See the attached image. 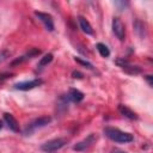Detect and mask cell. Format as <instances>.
Listing matches in <instances>:
<instances>
[{"instance_id":"cell-22","label":"cell","mask_w":153,"mask_h":153,"mask_svg":"<svg viewBox=\"0 0 153 153\" xmlns=\"http://www.w3.org/2000/svg\"><path fill=\"white\" fill-rule=\"evenodd\" d=\"M2 126H4V124H2V121H1V120H0V129H1V128H2Z\"/></svg>"},{"instance_id":"cell-1","label":"cell","mask_w":153,"mask_h":153,"mask_svg":"<svg viewBox=\"0 0 153 153\" xmlns=\"http://www.w3.org/2000/svg\"><path fill=\"white\" fill-rule=\"evenodd\" d=\"M103 131H104L106 137H109L111 141H115V142H118V143H128V142H131L134 140L133 134L122 131L118 128L105 127Z\"/></svg>"},{"instance_id":"cell-5","label":"cell","mask_w":153,"mask_h":153,"mask_svg":"<svg viewBox=\"0 0 153 153\" xmlns=\"http://www.w3.org/2000/svg\"><path fill=\"white\" fill-rule=\"evenodd\" d=\"M112 32L120 41H124V38H126V26L118 17H115L112 19Z\"/></svg>"},{"instance_id":"cell-9","label":"cell","mask_w":153,"mask_h":153,"mask_svg":"<svg viewBox=\"0 0 153 153\" xmlns=\"http://www.w3.org/2000/svg\"><path fill=\"white\" fill-rule=\"evenodd\" d=\"M41 54V50L38 49V48H31L26 54H24L23 56H20V57H18V59H16L14 61H12V66H16V65H18V63H22V62H24V61H26V60H30V59H32V57H35V56H37V55H39Z\"/></svg>"},{"instance_id":"cell-4","label":"cell","mask_w":153,"mask_h":153,"mask_svg":"<svg viewBox=\"0 0 153 153\" xmlns=\"http://www.w3.org/2000/svg\"><path fill=\"white\" fill-rule=\"evenodd\" d=\"M42 84H43V80L39 78H36V79L27 80V81H19V82L14 84L13 87H14V90H19V91H29V90L41 86Z\"/></svg>"},{"instance_id":"cell-16","label":"cell","mask_w":153,"mask_h":153,"mask_svg":"<svg viewBox=\"0 0 153 153\" xmlns=\"http://www.w3.org/2000/svg\"><path fill=\"white\" fill-rule=\"evenodd\" d=\"M134 29H135V31L139 33V36L140 37H143V31H145V25L140 22V20H136L135 23H134Z\"/></svg>"},{"instance_id":"cell-17","label":"cell","mask_w":153,"mask_h":153,"mask_svg":"<svg viewBox=\"0 0 153 153\" xmlns=\"http://www.w3.org/2000/svg\"><path fill=\"white\" fill-rule=\"evenodd\" d=\"M74 61H75L76 63L81 65V66H85V67H86V68H88V69H93L92 63H91V62H88V61H86V60H82V59H80V57H74Z\"/></svg>"},{"instance_id":"cell-19","label":"cell","mask_w":153,"mask_h":153,"mask_svg":"<svg viewBox=\"0 0 153 153\" xmlns=\"http://www.w3.org/2000/svg\"><path fill=\"white\" fill-rule=\"evenodd\" d=\"M8 55H10V53H8L7 50H2V51H0V62H2Z\"/></svg>"},{"instance_id":"cell-6","label":"cell","mask_w":153,"mask_h":153,"mask_svg":"<svg viewBox=\"0 0 153 153\" xmlns=\"http://www.w3.org/2000/svg\"><path fill=\"white\" fill-rule=\"evenodd\" d=\"M96 141H97V135L92 133V134L87 135L84 140H81V141H79L78 143H75V145L73 146V149H74V151H76V152L86 151V149H87L90 146H92Z\"/></svg>"},{"instance_id":"cell-10","label":"cell","mask_w":153,"mask_h":153,"mask_svg":"<svg viewBox=\"0 0 153 153\" xmlns=\"http://www.w3.org/2000/svg\"><path fill=\"white\" fill-rule=\"evenodd\" d=\"M4 121L6 122V124L8 126V128H10L12 131L18 133V131L20 130V128H19V123H18V121L14 118V116H13L12 114H10V112H5V114H4Z\"/></svg>"},{"instance_id":"cell-7","label":"cell","mask_w":153,"mask_h":153,"mask_svg":"<svg viewBox=\"0 0 153 153\" xmlns=\"http://www.w3.org/2000/svg\"><path fill=\"white\" fill-rule=\"evenodd\" d=\"M35 16L43 23L44 27L48 31H54L55 25H54V19L51 17V14L45 13V12H39V11H35Z\"/></svg>"},{"instance_id":"cell-2","label":"cell","mask_w":153,"mask_h":153,"mask_svg":"<svg viewBox=\"0 0 153 153\" xmlns=\"http://www.w3.org/2000/svg\"><path fill=\"white\" fill-rule=\"evenodd\" d=\"M50 122H51V117L50 116H41V117H37V118H33L32 121L26 123V126H25V128L23 130V134L26 135V136L31 135L35 130L48 126Z\"/></svg>"},{"instance_id":"cell-3","label":"cell","mask_w":153,"mask_h":153,"mask_svg":"<svg viewBox=\"0 0 153 153\" xmlns=\"http://www.w3.org/2000/svg\"><path fill=\"white\" fill-rule=\"evenodd\" d=\"M66 143H67L66 139L57 137V139H53V140H49V141H45L44 143H42V145H41V149H42L43 152L51 153V152H55V151L62 148Z\"/></svg>"},{"instance_id":"cell-18","label":"cell","mask_w":153,"mask_h":153,"mask_svg":"<svg viewBox=\"0 0 153 153\" xmlns=\"http://www.w3.org/2000/svg\"><path fill=\"white\" fill-rule=\"evenodd\" d=\"M72 78H74V79H82L84 78V74L80 73L79 71H73L72 72Z\"/></svg>"},{"instance_id":"cell-14","label":"cell","mask_w":153,"mask_h":153,"mask_svg":"<svg viewBox=\"0 0 153 153\" xmlns=\"http://www.w3.org/2000/svg\"><path fill=\"white\" fill-rule=\"evenodd\" d=\"M96 48H97L98 53L100 54V56H103V57H109L110 56V50L104 43H97Z\"/></svg>"},{"instance_id":"cell-20","label":"cell","mask_w":153,"mask_h":153,"mask_svg":"<svg viewBox=\"0 0 153 153\" xmlns=\"http://www.w3.org/2000/svg\"><path fill=\"white\" fill-rule=\"evenodd\" d=\"M145 79L147 80V82H148V85H149V86H152V85H153V82H152V81H153V76H152L151 74L146 75V76H145Z\"/></svg>"},{"instance_id":"cell-15","label":"cell","mask_w":153,"mask_h":153,"mask_svg":"<svg viewBox=\"0 0 153 153\" xmlns=\"http://www.w3.org/2000/svg\"><path fill=\"white\" fill-rule=\"evenodd\" d=\"M53 54L51 53H48V54H45L43 57H41V60H39V62H38V65H37V67L38 68H43L44 66H47V65H49L51 61H53Z\"/></svg>"},{"instance_id":"cell-12","label":"cell","mask_w":153,"mask_h":153,"mask_svg":"<svg viewBox=\"0 0 153 153\" xmlns=\"http://www.w3.org/2000/svg\"><path fill=\"white\" fill-rule=\"evenodd\" d=\"M118 111H120V114H121L122 116H124V117H127V118H129V120H137V115H136L131 109H129L127 105L120 104V105H118Z\"/></svg>"},{"instance_id":"cell-23","label":"cell","mask_w":153,"mask_h":153,"mask_svg":"<svg viewBox=\"0 0 153 153\" xmlns=\"http://www.w3.org/2000/svg\"><path fill=\"white\" fill-rule=\"evenodd\" d=\"M1 84H2V80H1V79H0V85H1Z\"/></svg>"},{"instance_id":"cell-21","label":"cell","mask_w":153,"mask_h":153,"mask_svg":"<svg viewBox=\"0 0 153 153\" xmlns=\"http://www.w3.org/2000/svg\"><path fill=\"white\" fill-rule=\"evenodd\" d=\"M110 153H126V152L122 151V149H120V148H112Z\"/></svg>"},{"instance_id":"cell-8","label":"cell","mask_w":153,"mask_h":153,"mask_svg":"<svg viewBox=\"0 0 153 153\" xmlns=\"http://www.w3.org/2000/svg\"><path fill=\"white\" fill-rule=\"evenodd\" d=\"M65 97L69 103H80L84 99V93L76 88H69L67 93H65Z\"/></svg>"},{"instance_id":"cell-13","label":"cell","mask_w":153,"mask_h":153,"mask_svg":"<svg viewBox=\"0 0 153 153\" xmlns=\"http://www.w3.org/2000/svg\"><path fill=\"white\" fill-rule=\"evenodd\" d=\"M122 69H123L126 73H128V74H134V75L142 73V68H141L140 66H133V65H130V62L127 63L126 66H123Z\"/></svg>"},{"instance_id":"cell-11","label":"cell","mask_w":153,"mask_h":153,"mask_svg":"<svg viewBox=\"0 0 153 153\" xmlns=\"http://www.w3.org/2000/svg\"><path fill=\"white\" fill-rule=\"evenodd\" d=\"M78 22H79V26H80V29L85 32V33H87V35H93V29H92V25L90 24V22L86 19V18H84V17H78Z\"/></svg>"}]
</instances>
